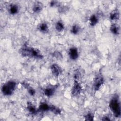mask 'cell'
Returning <instances> with one entry per match:
<instances>
[{
  "label": "cell",
  "mask_w": 121,
  "mask_h": 121,
  "mask_svg": "<svg viewBox=\"0 0 121 121\" xmlns=\"http://www.w3.org/2000/svg\"><path fill=\"white\" fill-rule=\"evenodd\" d=\"M81 91L82 87L80 84L77 80H75L71 90L72 95L74 96H76L80 94Z\"/></svg>",
  "instance_id": "5"
},
{
  "label": "cell",
  "mask_w": 121,
  "mask_h": 121,
  "mask_svg": "<svg viewBox=\"0 0 121 121\" xmlns=\"http://www.w3.org/2000/svg\"><path fill=\"white\" fill-rule=\"evenodd\" d=\"M109 107L116 117H119L121 115V104L118 96H114L109 103Z\"/></svg>",
  "instance_id": "2"
},
{
  "label": "cell",
  "mask_w": 121,
  "mask_h": 121,
  "mask_svg": "<svg viewBox=\"0 0 121 121\" xmlns=\"http://www.w3.org/2000/svg\"><path fill=\"white\" fill-rule=\"evenodd\" d=\"M86 121H93L94 120V115L92 113L89 112L88 113L85 117Z\"/></svg>",
  "instance_id": "21"
},
{
  "label": "cell",
  "mask_w": 121,
  "mask_h": 121,
  "mask_svg": "<svg viewBox=\"0 0 121 121\" xmlns=\"http://www.w3.org/2000/svg\"><path fill=\"white\" fill-rule=\"evenodd\" d=\"M26 108L28 112L31 113V114H35L36 113L37 110L35 107V106L31 103V102H28L27 104V107Z\"/></svg>",
  "instance_id": "12"
},
{
  "label": "cell",
  "mask_w": 121,
  "mask_h": 121,
  "mask_svg": "<svg viewBox=\"0 0 121 121\" xmlns=\"http://www.w3.org/2000/svg\"><path fill=\"white\" fill-rule=\"evenodd\" d=\"M60 12H64V11H66V10H67V8L65 7H64V6L60 7Z\"/></svg>",
  "instance_id": "23"
},
{
  "label": "cell",
  "mask_w": 121,
  "mask_h": 121,
  "mask_svg": "<svg viewBox=\"0 0 121 121\" xmlns=\"http://www.w3.org/2000/svg\"><path fill=\"white\" fill-rule=\"evenodd\" d=\"M119 18V13L118 10L112 11L110 15V19L112 20H115Z\"/></svg>",
  "instance_id": "16"
},
{
  "label": "cell",
  "mask_w": 121,
  "mask_h": 121,
  "mask_svg": "<svg viewBox=\"0 0 121 121\" xmlns=\"http://www.w3.org/2000/svg\"><path fill=\"white\" fill-rule=\"evenodd\" d=\"M16 87V83L15 81L10 80L4 84L1 88V91L4 95H11Z\"/></svg>",
  "instance_id": "3"
},
{
  "label": "cell",
  "mask_w": 121,
  "mask_h": 121,
  "mask_svg": "<svg viewBox=\"0 0 121 121\" xmlns=\"http://www.w3.org/2000/svg\"><path fill=\"white\" fill-rule=\"evenodd\" d=\"M38 29L43 33H47L49 32V27L45 23H42L39 24L38 26Z\"/></svg>",
  "instance_id": "10"
},
{
  "label": "cell",
  "mask_w": 121,
  "mask_h": 121,
  "mask_svg": "<svg viewBox=\"0 0 121 121\" xmlns=\"http://www.w3.org/2000/svg\"><path fill=\"white\" fill-rule=\"evenodd\" d=\"M58 2L56 1H54V0H52V1H51L50 3V5L51 7H54L55 6V5H57Z\"/></svg>",
  "instance_id": "22"
},
{
  "label": "cell",
  "mask_w": 121,
  "mask_h": 121,
  "mask_svg": "<svg viewBox=\"0 0 121 121\" xmlns=\"http://www.w3.org/2000/svg\"><path fill=\"white\" fill-rule=\"evenodd\" d=\"M50 106V105H48L46 103H42L39 105V110L41 111H43V112H45V111H49Z\"/></svg>",
  "instance_id": "19"
},
{
  "label": "cell",
  "mask_w": 121,
  "mask_h": 121,
  "mask_svg": "<svg viewBox=\"0 0 121 121\" xmlns=\"http://www.w3.org/2000/svg\"><path fill=\"white\" fill-rule=\"evenodd\" d=\"M110 31L114 35H118L119 34V27L116 24H112L111 26Z\"/></svg>",
  "instance_id": "17"
},
{
  "label": "cell",
  "mask_w": 121,
  "mask_h": 121,
  "mask_svg": "<svg viewBox=\"0 0 121 121\" xmlns=\"http://www.w3.org/2000/svg\"><path fill=\"white\" fill-rule=\"evenodd\" d=\"M68 55L70 59L72 60H76L78 57V52L76 47H71L68 51Z\"/></svg>",
  "instance_id": "6"
},
{
  "label": "cell",
  "mask_w": 121,
  "mask_h": 121,
  "mask_svg": "<svg viewBox=\"0 0 121 121\" xmlns=\"http://www.w3.org/2000/svg\"><path fill=\"white\" fill-rule=\"evenodd\" d=\"M19 11V7L17 4H12L9 7V12L11 15H16Z\"/></svg>",
  "instance_id": "9"
},
{
  "label": "cell",
  "mask_w": 121,
  "mask_h": 121,
  "mask_svg": "<svg viewBox=\"0 0 121 121\" xmlns=\"http://www.w3.org/2000/svg\"><path fill=\"white\" fill-rule=\"evenodd\" d=\"M56 30L58 32H61L64 29V25L61 21H57L55 25Z\"/></svg>",
  "instance_id": "14"
},
{
  "label": "cell",
  "mask_w": 121,
  "mask_h": 121,
  "mask_svg": "<svg viewBox=\"0 0 121 121\" xmlns=\"http://www.w3.org/2000/svg\"><path fill=\"white\" fill-rule=\"evenodd\" d=\"M43 9L42 3L40 2H36L33 5L32 10L35 13H39L41 12Z\"/></svg>",
  "instance_id": "11"
},
{
  "label": "cell",
  "mask_w": 121,
  "mask_h": 121,
  "mask_svg": "<svg viewBox=\"0 0 121 121\" xmlns=\"http://www.w3.org/2000/svg\"><path fill=\"white\" fill-rule=\"evenodd\" d=\"M89 20L90 25L91 26H95L97 24L98 22V18L97 17L95 14L91 15L90 17Z\"/></svg>",
  "instance_id": "13"
},
{
  "label": "cell",
  "mask_w": 121,
  "mask_h": 121,
  "mask_svg": "<svg viewBox=\"0 0 121 121\" xmlns=\"http://www.w3.org/2000/svg\"><path fill=\"white\" fill-rule=\"evenodd\" d=\"M49 111L53 112L55 114H60L61 113L60 109L54 105H50V106Z\"/></svg>",
  "instance_id": "20"
},
{
  "label": "cell",
  "mask_w": 121,
  "mask_h": 121,
  "mask_svg": "<svg viewBox=\"0 0 121 121\" xmlns=\"http://www.w3.org/2000/svg\"><path fill=\"white\" fill-rule=\"evenodd\" d=\"M80 30V28L79 26L76 24L72 26L71 27V29H70L71 33L72 34H73V35L78 34L79 33Z\"/></svg>",
  "instance_id": "18"
},
{
  "label": "cell",
  "mask_w": 121,
  "mask_h": 121,
  "mask_svg": "<svg viewBox=\"0 0 121 121\" xmlns=\"http://www.w3.org/2000/svg\"><path fill=\"white\" fill-rule=\"evenodd\" d=\"M104 121H110V119L108 118V117L107 116H105L104 117L103 119H102Z\"/></svg>",
  "instance_id": "24"
},
{
  "label": "cell",
  "mask_w": 121,
  "mask_h": 121,
  "mask_svg": "<svg viewBox=\"0 0 121 121\" xmlns=\"http://www.w3.org/2000/svg\"><path fill=\"white\" fill-rule=\"evenodd\" d=\"M104 83V79L101 74H98L95 78L93 83V87L95 90L97 91L101 87Z\"/></svg>",
  "instance_id": "4"
},
{
  "label": "cell",
  "mask_w": 121,
  "mask_h": 121,
  "mask_svg": "<svg viewBox=\"0 0 121 121\" xmlns=\"http://www.w3.org/2000/svg\"><path fill=\"white\" fill-rule=\"evenodd\" d=\"M56 87L54 86H49L46 87L44 90V94L45 95L50 97L54 95L56 91Z\"/></svg>",
  "instance_id": "8"
},
{
  "label": "cell",
  "mask_w": 121,
  "mask_h": 121,
  "mask_svg": "<svg viewBox=\"0 0 121 121\" xmlns=\"http://www.w3.org/2000/svg\"><path fill=\"white\" fill-rule=\"evenodd\" d=\"M51 69L52 74L55 77L59 76L62 72L61 68L57 64H52L51 67Z\"/></svg>",
  "instance_id": "7"
},
{
  "label": "cell",
  "mask_w": 121,
  "mask_h": 121,
  "mask_svg": "<svg viewBox=\"0 0 121 121\" xmlns=\"http://www.w3.org/2000/svg\"><path fill=\"white\" fill-rule=\"evenodd\" d=\"M22 85H23V86L26 88V89H27V91L29 93V94H30V95H34L35 94V91L34 89H33L32 87H31L28 84H27L26 83H23Z\"/></svg>",
  "instance_id": "15"
},
{
  "label": "cell",
  "mask_w": 121,
  "mask_h": 121,
  "mask_svg": "<svg viewBox=\"0 0 121 121\" xmlns=\"http://www.w3.org/2000/svg\"><path fill=\"white\" fill-rule=\"evenodd\" d=\"M20 52L23 56L25 57L35 58L38 59L43 58L42 53L38 49L27 46H25L21 49Z\"/></svg>",
  "instance_id": "1"
}]
</instances>
